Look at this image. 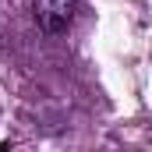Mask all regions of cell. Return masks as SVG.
<instances>
[{
  "label": "cell",
  "mask_w": 152,
  "mask_h": 152,
  "mask_svg": "<svg viewBox=\"0 0 152 152\" xmlns=\"http://www.w3.org/2000/svg\"><path fill=\"white\" fill-rule=\"evenodd\" d=\"M78 0H36V21L46 36H60L71 28Z\"/></svg>",
  "instance_id": "obj_1"
}]
</instances>
